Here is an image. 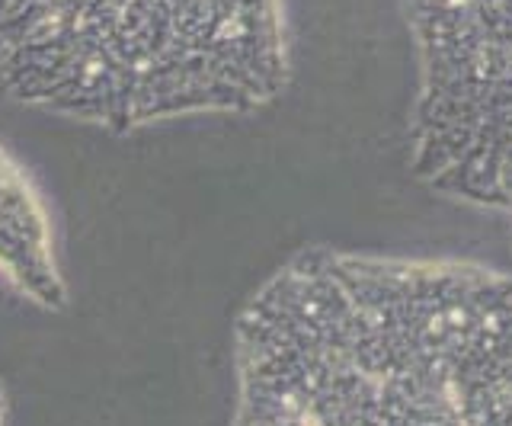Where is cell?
Masks as SVG:
<instances>
[{"label":"cell","instance_id":"1","mask_svg":"<svg viewBox=\"0 0 512 426\" xmlns=\"http://www.w3.org/2000/svg\"><path fill=\"white\" fill-rule=\"evenodd\" d=\"M228 426H512V276L301 247L231 334Z\"/></svg>","mask_w":512,"mask_h":426},{"label":"cell","instance_id":"2","mask_svg":"<svg viewBox=\"0 0 512 426\" xmlns=\"http://www.w3.org/2000/svg\"><path fill=\"white\" fill-rule=\"evenodd\" d=\"M0 71L112 135L253 113L288 84L282 0H0Z\"/></svg>","mask_w":512,"mask_h":426},{"label":"cell","instance_id":"3","mask_svg":"<svg viewBox=\"0 0 512 426\" xmlns=\"http://www.w3.org/2000/svg\"><path fill=\"white\" fill-rule=\"evenodd\" d=\"M416 45L410 170L512 228V0H404Z\"/></svg>","mask_w":512,"mask_h":426},{"label":"cell","instance_id":"4","mask_svg":"<svg viewBox=\"0 0 512 426\" xmlns=\"http://www.w3.org/2000/svg\"><path fill=\"white\" fill-rule=\"evenodd\" d=\"M0 279L42 311L68 308L55 222L39 183L0 141Z\"/></svg>","mask_w":512,"mask_h":426},{"label":"cell","instance_id":"5","mask_svg":"<svg viewBox=\"0 0 512 426\" xmlns=\"http://www.w3.org/2000/svg\"><path fill=\"white\" fill-rule=\"evenodd\" d=\"M7 410H10V401H7V388L0 382V426L7 423Z\"/></svg>","mask_w":512,"mask_h":426}]
</instances>
